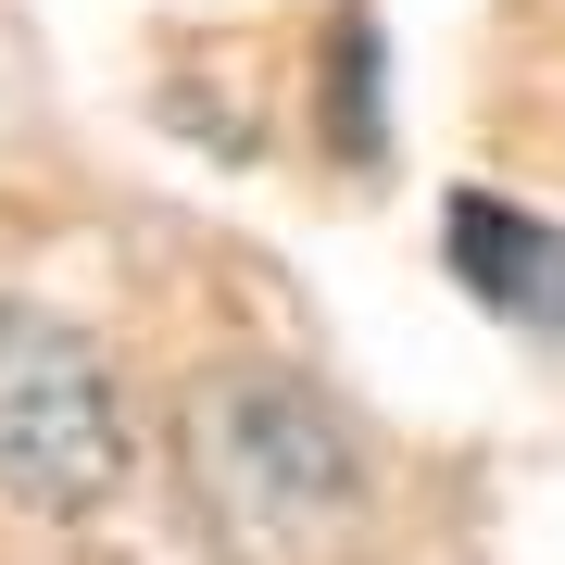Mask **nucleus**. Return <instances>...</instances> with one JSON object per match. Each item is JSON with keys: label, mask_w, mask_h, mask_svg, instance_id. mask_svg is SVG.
<instances>
[{"label": "nucleus", "mask_w": 565, "mask_h": 565, "mask_svg": "<svg viewBox=\"0 0 565 565\" xmlns=\"http://www.w3.org/2000/svg\"><path fill=\"white\" fill-rule=\"evenodd\" d=\"M0 490L39 515H102L126 490V403L88 327L0 302Z\"/></svg>", "instance_id": "nucleus-2"}, {"label": "nucleus", "mask_w": 565, "mask_h": 565, "mask_svg": "<svg viewBox=\"0 0 565 565\" xmlns=\"http://www.w3.org/2000/svg\"><path fill=\"white\" fill-rule=\"evenodd\" d=\"M327 88H340V114H327L340 151L377 163V25H364V13H340V39H327Z\"/></svg>", "instance_id": "nucleus-4"}, {"label": "nucleus", "mask_w": 565, "mask_h": 565, "mask_svg": "<svg viewBox=\"0 0 565 565\" xmlns=\"http://www.w3.org/2000/svg\"><path fill=\"white\" fill-rule=\"evenodd\" d=\"M189 478H202V503H214L239 565H340L352 527H364V440L340 427L327 390L264 377V364L202 390Z\"/></svg>", "instance_id": "nucleus-1"}, {"label": "nucleus", "mask_w": 565, "mask_h": 565, "mask_svg": "<svg viewBox=\"0 0 565 565\" xmlns=\"http://www.w3.org/2000/svg\"><path fill=\"white\" fill-rule=\"evenodd\" d=\"M440 252L465 277V302H490L503 327H565V226H541L503 189H465L440 214Z\"/></svg>", "instance_id": "nucleus-3"}]
</instances>
